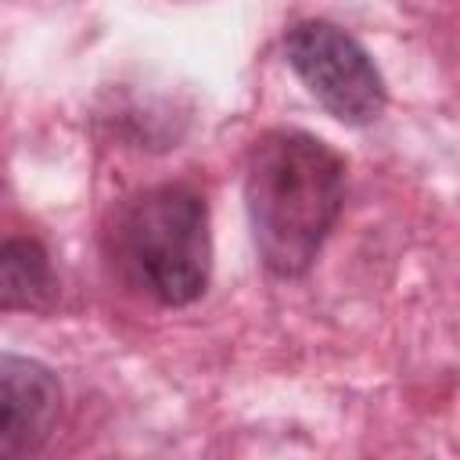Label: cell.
<instances>
[{
    "instance_id": "cell-1",
    "label": "cell",
    "mask_w": 460,
    "mask_h": 460,
    "mask_svg": "<svg viewBox=\"0 0 460 460\" xmlns=\"http://www.w3.org/2000/svg\"><path fill=\"white\" fill-rule=\"evenodd\" d=\"M345 201V158L305 129L262 133L244 165L252 241L273 277H302Z\"/></svg>"
},
{
    "instance_id": "cell-5",
    "label": "cell",
    "mask_w": 460,
    "mask_h": 460,
    "mask_svg": "<svg viewBox=\"0 0 460 460\" xmlns=\"http://www.w3.org/2000/svg\"><path fill=\"white\" fill-rule=\"evenodd\" d=\"M58 298V277L50 255L32 237H7L0 252V302L7 313H43Z\"/></svg>"
},
{
    "instance_id": "cell-4",
    "label": "cell",
    "mask_w": 460,
    "mask_h": 460,
    "mask_svg": "<svg viewBox=\"0 0 460 460\" xmlns=\"http://www.w3.org/2000/svg\"><path fill=\"white\" fill-rule=\"evenodd\" d=\"M0 402H4V424H0V453L4 456H32L47 446L58 424L61 410V388L58 377L22 356H4L0 363Z\"/></svg>"
},
{
    "instance_id": "cell-3",
    "label": "cell",
    "mask_w": 460,
    "mask_h": 460,
    "mask_svg": "<svg viewBox=\"0 0 460 460\" xmlns=\"http://www.w3.org/2000/svg\"><path fill=\"white\" fill-rule=\"evenodd\" d=\"M284 58L305 90L345 126H367L388 104L374 58L331 22H298L284 36Z\"/></svg>"
},
{
    "instance_id": "cell-2",
    "label": "cell",
    "mask_w": 460,
    "mask_h": 460,
    "mask_svg": "<svg viewBox=\"0 0 460 460\" xmlns=\"http://www.w3.org/2000/svg\"><path fill=\"white\" fill-rule=\"evenodd\" d=\"M126 273L162 305L201 298L212 270L208 205L187 183H162L129 201L115 226Z\"/></svg>"
}]
</instances>
